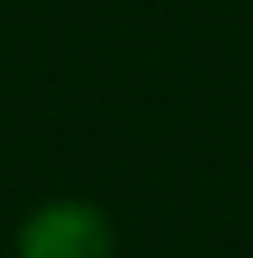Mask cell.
I'll return each instance as SVG.
<instances>
[{"label":"cell","mask_w":253,"mask_h":258,"mask_svg":"<svg viewBox=\"0 0 253 258\" xmlns=\"http://www.w3.org/2000/svg\"><path fill=\"white\" fill-rule=\"evenodd\" d=\"M16 258H116V221L100 201L53 195L16 221Z\"/></svg>","instance_id":"cell-1"}]
</instances>
